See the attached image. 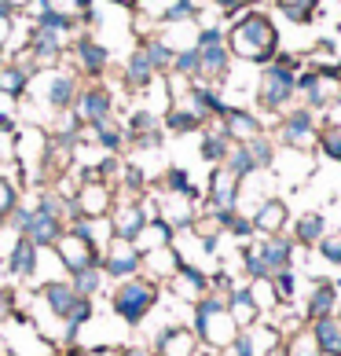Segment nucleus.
<instances>
[{"instance_id":"864d4df0","label":"nucleus","mask_w":341,"mask_h":356,"mask_svg":"<svg viewBox=\"0 0 341 356\" xmlns=\"http://www.w3.org/2000/svg\"><path fill=\"white\" fill-rule=\"evenodd\" d=\"M19 243H22V235L15 228H8V224H0V265L11 257V250H15Z\"/></svg>"},{"instance_id":"dca6fc26","label":"nucleus","mask_w":341,"mask_h":356,"mask_svg":"<svg viewBox=\"0 0 341 356\" xmlns=\"http://www.w3.org/2000/svg\"><path fill=\"white\" fill-rule=\"evenodd\" d=\"M199 346H202V341L194 338V331L188 323H169V327L158 331V338L151 341L154 356H194Z\"/></svg>"},{"instance_id":"39448f33","label":"nucleus","mask_w":341,"mask_h":356,"mask_svg":"<svg viewBox=\"0 0 341 356\" xmlns=\"http://www.w3.org/2000/svg\"><path fill=\"white\" fill-rule=\"evenodd\" d=\"M194 51H199V67H202L199 81H206V85H224L228 74H231V67H235L231 51H228V44H224V26H202Z\"/></svg>"},{"instance_id":"f704fd0d","label":"nucleus","mask_w":341,"mask_h":356,"mask_svg":"<svg viewBox=\"0 0 341 356\" xmlns=\"http://www.w3.org/2000/svg\"><path fill=\"white\" fill-rule=\"evenodd\" d=\"M136 250H140V257L143 254H151V250H162V246H173V228L162 220V217H154V220H147L140 228V235H136Z\"/></svg>"},{"instance_id":"7c9ffc66","label":"nucleus","mask_w":341,"mask_h":356,"mask_svg":"<svg viewBox=\"0 0 341 356\" xmlns=\"http://www.w3.org/2000/svg\"><path fill=\"white\" fill-rule=\"evenodd\" d=\"M242 334L250 338V346H253L257 356H279L283 353V334L275 331V323L268 320V316H260V320L253 327H246Z\"/></svg>"},{"instance_id":"c756f323","label":"nucleus","mask_w":341,"mask_h":356,"mask_svg":"<svg viewBox=\"0 0 341 356\" xmlns=\"http://www.w3.org/2000/svg\"><path fill=\"white\" fill-rule=\"evenodd\" d=\"M37 70L26 67L19 59H4L0 63V96H11V99H22L26 96V85Z\"/></svg>"},{"instance_id":"4468645a","label":"nucleus","mask_w":341,"mask_h":356,"mask_svg":"<svg viewBox=\"0 0 341 356\" xmlns=\"http://www.w3.org/2000/svg\"><path fill=\"white\" fill-rule=\"evenodd\" d=\"M239 195H242V180H235L224 165H213V173L206 180V209H213V213L239 209Z\"/></svg>"},{"instance_id":"393cba45","label":"nucleus","mask_w":341,"mask_h":356,"mask_svg":"<svg viewBox=\"0 0 341 356\" xmlns=\"http://www.w3.org/2000/svg\"><path fill=\"white\" fill-rule=\"evenodd\" d=\"M110 232L117 235V239H136L140 235V228L147 224V217H143V209H140V199H133V202H114V209H110Z\"/></svg>"},{"instance_id":"a19ab883","label":"nucleus","mask_w":341,"mask_h":356,"mask_svg":"<svg viewBox=\"0 0 341 356\" xmlns=\"http://www.w3.org/2000/svg\"><path fill=\"white\" fill-rule=\"evenodd\" d=\"M283 19H290L294 26H308L312 19L319 15V0H275Z\"/></svg>"},{"instance_id":"cd10ccee","label":"nucleus","mask_w":341,"mask_h":356,"mask_svg":"<svg viewBox=\"0 0 341 356\" xmlns=\"http://www.w3.org/2000/svg\"><path fill=\"white\" fill-rule=\"evenodd\" d=\"M37 261H41V250H37L30 239H22L15 250H11V257L4 261V272L19 283H30L33 272H37Z\"/></svg>"},{"instance_id":"79ce46f5","label":"nucleus","mask_w":341,"mask_h":356,"mask_svg":"<svg viewBox=\"0 0 341 356\" xmlns=\"http://www.w3.org/2000/svg\"><path fill=\"white\" fill-rule=\"evenodd\" d=\"M246 290H250V301L257 305L260 316H272L275 309H279V298H275L272 275H265V280H246Z\"/></svg>"},{"instance_id":"58836bf2","label":"nucleus","mask_w":341,"mask_h":356,"mask_svg":"<svg viewBox=\"0 0 341 356\" xmlns=\"http://www.w3.org/2000/svg\"><path fill=\"white\" fill-rule=\"evenodd\" d=\"M217 220H220V228H224V239H235V243L257 239V235H253V220L246 213H239V209H224V213H217Z\"/></svg>"},{"instance_id":"2eb2a0df","label":"nucleus","mask_w":341,"mask_h":356,"mask_svg":"<svg viewBox=\"0 0 341 356\" xmlns=\"http://www.w3.org/2000/svg\"><path fill=\"white\" fill-rule=\"evenodd\" d=\"M37 301L56 316L59 323H70L74 320V312H77V305H81L85 298H77L74 294V286H70V280H56V283H44V286H37Z\"/></svg>"},{"instance_id":"72a5a7b5","label":"nucleus","mask_w":341,"mask_h":356,"mask_svg":"<svg viewBox=\"0 0 341 356\" xmlns=\"http://www.w3.org/2000/svg\"><path fill=\"white\" fill-rule=\"evenodd\" d=\"M199 30H202L199 19H194V22H169V26L158 30V37L169 44V51L176 56V51H191L194 44H199Z\"/></svg>"},{"instance_id":"603ef678","label":"nucleus","mask_w":341,"mask_h":356,"mask_svg":"<svg viewBox=\"0 0 341 356\" xmlns=\"http://www.w3.org/2000/svg\"><path fill=\"white\" fill-rule=\"evenodd\" d=\"M15 19L19 11L8 4V0H0V56L8 51V41H11V30H15Z\"/></svg>"},{"instance_id":"13d9d810","label":"nucleus","mask_w":341,"mask_h":356,"mask_svg":"<svg viewBox=\"0 0 341 356\" xmlns=\"http://www.w3.org/2000/svg\"><path fill=\"white\" fill-rule=\"evenodd\" d=\"M242 4H246V8H257V4H260V0H242Z\"/></svg>"},{"instance_id":"412c9836","label":"nucleus","mask_w":341,"mask_h":356,"mask_svg":"<svg viewBox=\"0 0 341 356\" xmlns=\"http://www.w3.org/2000/svg\"><path fill=\"white\" fill-rule=\"evenodd\" d=\"M63 232H67V228H63L56 217H48L44 209L33 206V209H30V220H26V228H22V239H30L37 250H51Z\"/></svg>"},{"instance_id":"ddd939ff","label":"nucleus","mask_w":341,"mask_h":356,"mask_svg":"<svg viewBox=\"0 0 341 356\" xmlns=\"http://www.w3.org/2000/svg\"><path fill=\"white\" fill-rule=\"evenodd\" d=\"M70 202L77 209V217H92V220H96V217H110L114 188H110V184H103V180H96V177H85Z\"/></svg>"},{"instance_id":"423d86ee","label":"nucleus","mask_w":341,"mask_h":356,"mask_svg":"<svg viewBox=\"0 0 341 356\" xmlns=\"http://www.w3.org/2000/svg\"><path fill=\"white\" fill-rule=\"evenodd\" d=\"M279 147H290V151H308L316 154V140H319V118L312 114L308 107H290L279 122H275V136H272Z\"/></svg>"},{"instance_id":"37998d69","label":"nucleus","mask_w":341,"mask_h":356,"mask_svg":"<svg viewBox=\"0 0 341 356\" xmlns=\"http://www.w3.org/2000/svg\"><path fill=\"white\" fill-rule=\"evenodd\" d=\"M224 169L235 177V180H250L257 173V165H253V158L250 151H246V143H231V151L224 158Z\"/></svg>"},{"instance_id":"6ab92c4d","label":"nucleus","mask_w":341,"mask_h":356,"mask_svg":"<svg viewBox=\"0 0 341 356\" xmlns=\"http://www.w3.org/2000/svg\"><path fill=\"white\" fill-rule=\"evenodd\" d=\"M338 305H341V290H338V283L334 280H316L308 286V298H305V323H316V320H323V316H334L338 312Z\"/></svg>"},{"instance_id":"f03ea898","label":"nucleus","mask_w":341,"mask_h":356,"mask_svg":"<svg viewBox=\"0 0 341 356\" xmlns=\"http://www.w3.org/2000/svg\"><path fill=\"white\" fill-rule=\"evenodd\" d=\"M305 67V56H290L279 48V56L265 67H257V85H253V99L265 114L283 118L297 99V70Z\"/></svg>"},{"instance_id":"5fc2aeb1","label":"nucleus","mask_w":341,"mask_h":356,"mask_svg":"<svg viewBox=\"0 0 341 356\" xmlns=\"http://www.w3.org/2000/svg\"><path fill=\"white\" fill-rule=\"evenodd\" d=\"M220 356H257V353H253V346H250V338L239 331V338H235L228 349H220Z\"/></svg>"},{"instance_id":"2f4dec72","label":"nucleus","mask_w":341,"mask_h":356,"mask_svg":"<svg viewBox=\"0 0 341 356\" xmlns=\"http://www.w3.org/2000/svg\"><path fill=\"white\" fill-rule=\"evenodd\" d=\"M224 301H228V316L235 320V327H239V331H246V327H253V323L260 320V312H257V305L250 301V290H246V283H242V286H231Z\"/></svg>"},{"instance_id":"49530a36","label":"nucleus","mask_w":341,"mask_h":356,"mask_svg":"<svg viewBox=\"0 0 341 356\" xmlns=\"http://www.w3.org/2000/svg\"><path fill=\"white\" fill-rule=\"evenodd\" d=\"M272 286H275V298H279V305H294V301H297V294H301L297 268L275 272V275H272Z\"/></svg>"},{"instance_id":"20e7f679","label":"nucleus","mask_w":341,"mask_h":356,"mask_svg":"<svg viewBox=\"0 0 341 356\" xmlns=\"http://www.w3.org/2000/svg\"><path fill=\"white\" fill-rule=\"evenodd\" d=\"M162 290H165V286L143 280V275H136V280H125V283H114V286H110V312H114L125 327H140V323L154 312V305L162 301Z\"/></svg>"},{"instance_id":"a18cd8bd","label":"nucleus","mask_w":341,"mask_h":356,"mask_svg":"<svg viewBox=\"0 0 341 356\" xmlns=\"http://www.w3.org/2000/svg\"><path fill=\"white\" fill-rule=\"evenodd\" d=\"M48 11L59 19H67L74 26H85L88 11H92V0H48Z\"/></svg>"},{"instance_id":"9d476101","label":"nucleus","mask_w":341,"mask_h":356,"mask_svg":"<svg viewBox=\"0 0 341 356\" xmlns=\"http://www.w3.org/2000/svg\"><path fill=\"white\" fill-rule=\"evenodd\" d=\"M70 63H74V70L81 77L99 81V77L107 74V67H110V48L103 41H96L92 33H77L74 44H70Z\"/></svg>"},{"instance_id":"e433bc0d","label":"nucleus","mask_w":341,"mask_h":356,"mask_svg":"<svg viewBox=\"0 0 341 356\" xmlns=\"http://www.w3.org/2000/svg\"><path fill=\"white\" fill-rule=\"evenodd\" d=\"M136 48L143 51V56H147V63H151V67L158 70L162 77H165L169 70H173V51H169V44L162 41L158 33H147V37H140V41H136Z\"/></svg>"},{"instance_id":"bb28decb","label":"nucleus","mask_w":341,"mask_h":356,"mask_svg":"<svg viewBox=\"0 0 341 356\" xmlns=\"http://www.w3.org/2000/svg\"><path fill=\"white\" fill-rule=\"evenodd\" d=\"M326 232L331 228H326V217L319 213V209H305V213L294 220V232H286V235H290L301 250H316V243L323 239Z\"/></svg>"},{"instance_id":"3c124183","label":"nucleus","mask_w":341,"mask_h":356,"mask_svg":"<svg viewBox=\"0 0 341 356\" xmlns=\"http://www.w3.org/2000/svg\"><path fill=\"white\" fill-rule=\"evenodd\" d=\"M19 202H22V191L15 188V184H11L8 173H0V217H8Z\"/></svg>"},{"instance_id":"4be33fe9","label":"nucleus","mask_w":341,"mask_h":356,"mask_svg":"<svg viewBox=\"0 0 341 356\" xmlns=\"http://www.w3.org/2000/svg\"><path fill=\"white\" fill-rule=\"evenodd\" d=\"M220 122H224L228 136H231L235 143H246V140H253V136H265V133H268L265 122H260V114L246 111V107H228V114L220 118Z\"/></svg>"},{"instance_id":"473e14b6","label":"nucleus","mask_w":341,"mask_h":356,"mask_svg":"<svg viewBox=\"0 0 341 356\" xmlns=\"http://www.w3.org/2000/svg\"><path fill=\"white\" fill-rule=\"evenodd\" d=\"M312 338H316V346L323 356H341V316H323V320L308 323Z\"/></svg>"},{"instance_id":"5701e85b","label":"nucleus","mask_w":341,"mask_h":356,"mask_svg":"<svg viewBox=\"0 0 341 356\" xmlns=\"http://www.w3.org/2000/svg\"><path fill=\"white\" fill-rule=\"evenodd\" d=\"M154 77H162V74L147 63V56H143L140 48L128 51V59H125V67H122V85L128 92H140V96H143V92L154 85Z\"/></svg>"},{"instance_id":"c9c22d12","label":"nucleus","mask_w":341,"mask_h":356,"mask_svg":"<svg viewBox=\"0 0 341 356\" xmlns=\"http://www.w3.org/2000/svg\"><path fill=\"white\" fill-rule=\"evenodd\" d=\"M154 188H162V191H169V195H188L191 202L202 199V191L191 184V173H188L183 165H169L165 173L158 177V184H154Z\"/></svg>"},{"instance_id":"9b49d317","label":"nucleus","mask_w":341,"mask_h":356,"mask_svg":"<svg viewBox=\"0 0 341 356\" xmlns=\"http://www.w3.org/2000/svg\"><path fill=\"white\" fill-rule=\"evenodd\" d=\"M70 111L77 114V122L88 129V125L103 122V118H114V92L99 81H85L77 88V99H74Z\"/></svg>"},{"instance_id":"4c0bfd02","label":"nucleus","mask_w":341,"mask_h":356,"mask_svg":"<svg viewBox=\"0 0 341 356\" xmlns=\"http://www.w3.org/2000/svg\"><path fill=\"white\" fill-rule=\"evenodd\" d=\"M70 286H74V294H77V298L96 301V298L103 294V290H107V275H103V268H99V265H92V268H85V272L70 275Z\"/></svg>"},{"instance_id":"4d7b16f0","label":"nucleus","mask_w":341,"mask_h":356,"mask_svg":"<svg viewBox=\"0 0 341 356\" xmlns=\"http://www.w3.org/2000/svg\"><path fill=\"white\" fill-rule=\"evenodd\" d=\"M323 122H326V125H341V96H338V99L331 103V107H326Z\"/></svg>"},{"instance_id":"8fccbe9b","label":"nucleus","mask_w":341,"mask_h":356,"mask_svg":"<svg viewBox=\"0 0 341 356\" xmlns=\"http://www.w3.org/2000/svg\"><path fill=\"white\" fill-rule=\"evenodd\" d=\"M316 257L323 265H341V232H326L316 243Z\"/></svg>"},{"instance_id":"f257e3e1","label":"nucleus","mask_w":341,"mask_h":356,"mask_svg":"<svg viewBox=\"0 0 341 356\" xmlns=\"http://www.w3.org/2000/svg\"><path fill=\"white\" fill-rule=\"evenodd\" d=\"M224 44L231 51L235 63H246V67H265L279 56V30L268 11L260 8H246L239 19H231L224 26Z\"/></svg>"},{"instance_id":"1a4fd4ad","label":"nucleus","mask_w":341,"mask_h":356,"mask_svg":"<svg viewBox=\"0 0 341 356\" xmlns=\"http://www.w3.org/2000/svg\"><path fill=\"white\" fill-rule=\"evenodd\" d=\"M51 254H56V261L63 265V272H67V280L70 275H77V272H85V268H92V265H99L103 261V254L92 243H85L77 232H63L59 239H56V246H51Z\"/></svg>"},{"instance_id":"6e6d98bb","label":"nucleus","mask_w":341,"mask_h":356,"mask_svg":"<svg viewBox=\"0 0 341 356\" xmlns=\"http://www.w3.org/2000/svg\"><path fill=\"white\" fill-rule=\"evenodd\" d=\"M117 356H154L151 346H140V341H133V346H122L117 349Z\"/></svg>"},{"instance_id":"c85d7f7f","label":"nucleus","mask_w":341,"mask_h":356,"mask_svg":"<svg viewBox=\"0 0 341 356\" xmlns=\"http://www.w3.org/2000/svg\"><path fill=\"white\" fill-rule=\"evenodd\" d=\"M202 125H206V122L188 107V103H173V107L162 114L165 136H191V133H202Z\"/></svg>"},{"instance_id":"f8f14e48","label":"nucleus","mask_w":341,"mask_h":356,"mask_svg":"<svg viewBox=\"0 0 341 356\" xmlns=\"http://www.w3.org/2000/svg\"><path fill=\"white\" fill-rule=\"evenodd\" d=\"M151 195H154V206H158V217L169 224L173 232H183V228H191L194 220H199V202H191L188 195H169V191H162V188H147Z\"/></svg>"},{"instance_id":"a211bd4d","label":"nucleus","mask_w":341,"mask_h":356,"mask_svg":"<svg viewBox=\"0 0 341 356\" xmlns=\"http://www.w3.org/2000/svg\"><path fill=\"white\" fill-rule=\"evenodd\" d=\"M165 290L173 294L176 301H188V305H199V301L209 294V272L202 268H191V265H180L176 275L165 283Z\"/></svg>"},{"instance_id":"aec40b11","label":"nucleus","mask_w":341,"mask_h":356,"mask_svg":"<svg viewBox=\"0 0 341 356\" xmlns=\"http://www.w3.org/2000/svg\"><path fill=\"white\" fill-rule=\"evenodd\" d=\"M231 136H228V129L220 118H209V122L202 125V143H199V154H202V162L209 165H224V158L231 151Z\"/></svg>"},{"instance_id":"ea45409f","label":"nucleus","mask_w":341,"mask_h":356,"mask_svg":"<svg viewBox=\"0 0 341 356\" xmlns=\"http://www.w3.org/2000/svg\"><path fill=\"white\" fill-rule=\"evenodd\" d=\"M246 151H250L253 165H257V173H272V165H275V154H279V143H275V140L265 133V136H253V140H246Z\"/></svg>"},{"instance_id":"7ed1b4c3","label":"nucleus","mask_w":341,"mask_h":356,"mask_svg":"<svg viewBox=\"0 0 341 356\" xmlns=\"http://www.w3.org/2000/svg\"><path fill=\"white\" fill-rule=\"evenodd\" d=\"M188 327L209 349H228L231 341L239 338V327H235V320L228 316V301L220 294H213V290H209L199 305H191V323Z\"/></svg>"},{"instance_id":"6e6552de","label":"nucleus","mask_w":341,"mask_h":356,"mask_svg":"<svg viewBox=\"0 0 341 356\" xmlns=\"http://www.w3.org/2000/svg\"><path fill=\"white\" fill-rule=\"evenodd\" d=\"M103 275H107V283H125V280H136V275L143 272V257L133 239H114L107 243V250H103V261H99Z\"/></svg>"},{"instance_id":"09e8293b","label":"nucleus","mask_w":341,"mask_h":356,"mask_svg":"<svg viewBox=\"0 0 341 356\" xmlns=\"http://www.w3.org/2000/svg\"><path fill=\"white\" fill-rule=\"evenodd\" d=\"M169 74H176V77H183V81H199V74H202V67H199V51H176L173 56V70Z\"/></svg>"},{"instance_id":"b1692460","label":"nucleus","mask_w":341,"mask_h":356,"mask_svg":"<svg viewBox=\"0 0 341 356\" xmlns=\"http://www.w3.org/2000/svg\"><path fill=\"white\" fill-rule=\"evenodd\" d=\"M180 268V257H176V250L173 246H162V250H151V254H143V280H151V283H158L165 286L169 280L176 275Z\"/></svg>"},{"instance_id":"f3484780","label":"nucleus","mask_w":341,"mask_h":356,"mask_svg":"<svg viewBox=\"0 0 341 356\" xmlns=\"http://www.w3.org/2000/svg\"><path fill=\"white\" fill-rule=\"evenodd\" d=\"M250 220H253V235H283L286 224H290V206L279 195H268L265 202L253 206Z\"/></svg>"},{"instance_id":"c03bdc74","label":"nucleus","mask_w":341,"mask_h":356,"mask_svg":"<svg viewBox=\"0 0 341 356\" xmlns=\"http://www.w3.org/2000/svg\"><path fill=\"white\" fill-rule=\"evenodd\" d=\"M279 356H323V353H319V346H316V338H312L308 327H301V331L283 338V353Z\"/></svg>"},{"instance_id":"a878e982","label":"nucleus","mask_w":341,"mask_h":356,"mask_svg":"<svg viewBox=\"0 0 341 356\" xmlns=\"http://www.w3.org/2000/svg\"><path fill=\"white\" fill-rule=\"evenodd\" d=\"M92 143H99L107 154H122L128 147V133H125V122H117V118H103V122L88 125L85 129Z\"/></svg>"},{"instance_id":"0eeeda50","label":"nucleus","mask_w":341,"mask_h":356,"mask_svg":"<svg viewBox=\"0 0 341 356\" xmlns=\"http://www.w3.org/2000/svg\"><path fill=\"white\" fill-rule=\"evenodd\" d=\"M48 154V133L41 125H22L15 133V165L26 173V180L41 188V169Z\"/></svg>"},{"instance_id":"de8ad7c7","label":"nucleus","mask_w":341,"mask_h":356,"mask_svg":"<svg viewBox=\"0 0 341 356\" xmlns=\"http://www.w3.org/2000/svg\"><path fill=\"white\" fill-rule=\"evenodd\" d=\"M316 154L341 162V125H319V140H316Z\"/></svg>"}]
</instances>
